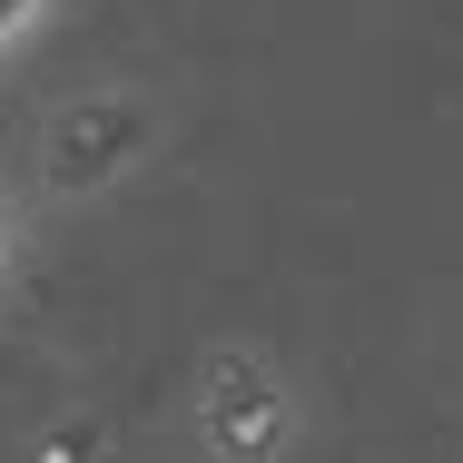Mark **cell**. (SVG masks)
<instances>
[{"label":"cell","mask_w":463,"mask_h":463,"mask_svg":"<svg viewBox=\"0 0 463 463\" xmlns=\"http://www.w3.org/2000/svg\"><path fill=\"white\" fill-rule=\"evenodd\" d=\"M50 178L60 187H109L118 168H138V148H148V109L128 90H90L80 109H60L50 118Z\"/></svg>","instance_id":"obj_1"},{"label":"cell","mask_w":463,"mask_h":463,"mask_svg":"<svg viewBox=\"0 0 463 463\" xmlns=\"http://www.w3.org/2000/svg\"><path fill=\"white\" fill-rule=\"evenodd\" d=\"M40 20H50V0H0V50H20Z\"/></svg>","instance_id":"obj_2"},{"label":"cell","mask_w":463,"mask_h":463,"mask_svg":"<svg viewBox=\"0 0 463 463\" xmlns=\"http://www.w3.org/2000/svg\"><path fill=\"white\" fill-rule=\"evenodd\" d=\"M0 286H10V207H0Z\"/></svg>","instance_id":"obj_3"}]
</instances>
